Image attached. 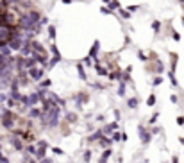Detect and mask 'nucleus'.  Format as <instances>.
Masks as SVG:
<instances>
[{
    "label": "nucleus",
    "mask_w": 184,
    "mask_h": 163,
    "mask_svg": "<svg viewBox=\"0 0 184 163\" xmlns=\"http://www.w3.org/2000/svg\"><path fill=\"white\" fill-rule=\"evenodd\" d=\"M152 29H154L155 32H157V31L161 29V22H154V23H152Z\"/></svg>",
    "instance_id": "nucleus-27"
},
{
    "label": "nucleus",
    "mask_w": 184,
    "mask_h": 163,
    "mask_svg": "<svg viewBox=\"0 0 184 163\" xmlns=\"http://www.w3.org/2000/svg\"><path fill=\"white\" fill-rule=\"evenodd\" d=\"M104 2H106V4H109V2H111V0H104Z\"/></svg>",
    "instance_id": "nucleus-35"
},
{
    "label": "nucleus",
    "mask_w": 184,
    "mask_h": 163,
    "mask_svg": "<svg viewBox=\"0 0 184 163\" xmlns=\"http://www.w3.org/2000/svg\"><path fill=\"white\" fill-rule=\"evenodd\" d=\"M177 124H179V126H184V117H177Z\"/></svg>",
    "instance_id": "nucleus-31"
},
{
    "label": "nucleus",
    "mask_w": 184,
    "mask_h": 163,
    "mask_svg": "<svg viewBox=\"0 0 184 163\" xmlns=\"http://www.w3.org/2000/svg\"><path fill=\"white\" fill-rule=\"evenodd\" d=\"M45 152H46V151H45L43 147H38V149H36V152H34V158H36L38 161H39V160H43V158H46Z\"/></svg>",
    "instance_id": "nucleus-10"
},
{
    "label": "nucleus",
    "mask_w": 184,
    "mask_h": 163,
    "mask_svg": "<svg viewBox=\"0 0 184 163\" xmlns=\"http://www.w3.org/2000/svg\"><path fill=\"white\" fill-rule=\"evenodd\" d=\"M118 13H120V15H122V16H124V18H129V16H131V15H129V13H127L125 9H122V7L118 9Z\"/></svg>",
    "instance_id": "nucleus-28"
},
{
    "label": "nucleus",
    "mask_w": 184,
    "mask_h": 163,
    "mask_svg": "<svg viewBox=\"0 0 184 163\" xmlns=\"http://www.w3.org/2000/svg\"><path fill=\"white\" fill-rule=\"evenodd\" d=\"M147 104H148V106H154V104H155V95H150V97L147 99Z\"/></svg>",
    "instance_id": "nucleus-25"
},
{
    "label": "nucleus",
    "mask_w": 184,
    "mask_h": 163,
    "mask_svg": "<svg viewBox=\"0 0 184 163\" xmlns=\"http://www.w3.org/2000/svg\"><path fill=\"white\" fill-rule=\"evenodd\" d=\"M43 70L41 68H38V66H34V68H31V70H27V75H29L32 81H36V83H39V81L43 79Z\"/></svg>",
    "instance_id": "nucleus-3"
},
{
    "label": "nucleus",
    "mask_w": 184,
    "mask_h": 163,
    "mask_svg": "<svg viewBox=\"0 0 184 163\" xmlns=\"http://www.w3.org/2000/svg\"><path fill=\"white\" fill-rule=\"evenodd\" d=\"M111 154H113V151H111V149H106V151H104V154H102V158H100V161H107V158H109Z\"/></svg>",
    "instance_id": "nucleus-16"
},
{
    "label": "nucleus",
    "mask_w": 184,
    "mask_h": 163,
    "mask_svg": "<svg viewBox=\"0 0 184 163\" xmlns=\"http://www.w3.org/2000/svg\"><path fill=\"white\" fill-rule=\"evenodd\" d=\"M0 126H4L5 129H13L15 127V113L9 110L2 111V120H0Z\"/></svg>",
    "instance_id": "nucleus-1"
},
{
    "label": "nucleus",
    "mask_w": 184,
    "mask_h": 163,
    "mask_svg": "<svg viewBox=\"0 0 184 163\" xmlns=\"http://www.w3.org/2000/svg\"><path fill=\"white\" fill-rule=\"evenodd\" d=\"M95 70H97L98 75H107V70H106V68H102L98 63H95Z\"/></svg>",
    "instance_id": "nucleus-13"
},
{
    "label": "nucleus",
    "mask_w": 184,
    "mask_h": 163,
    "mask_svg": "<svg viewBox=\"0 0 184 163\" xmlns=\"http://www.w3.org/2000/svg\"><path fill=\"white\" fill-rule=\"evenodd\" d=\"M66 120H68V122H77V115H75V113H72V111H70V113H66Z\"/></svg>",
    "instance_id": "nucleus-17"
},
{
    "label": "nucleus",
    "mask_w": 184,
    "mask_h": 163,
    "mask_svg": "<svg viewBox=\"0 0 184 163\" xmlns=\"http://www.w3.org/2000/svg\"><path fill=\"white\" fill-rule=\"evenodd\" d=\"M129 11H131V13H134V11H138V5H131V7H129Z\"/></svg>",
    "instance_id": "nucleus-32"
},
{
    "label": "nucleus",
    "mask_w": 184,
    "mask_h": 163,
    "mask_svg": "<svg viewBox=\"0 0 184 163\" xmlns=\"http://www.w3.org/2000/svg\"><path fill=\"white\" fill-rule=\"evenodd\" d=\"M116 129H118V122H111V124H107L104 129H102V133H104V136H106V134L113 133V131H116Z\"/></svg>",
    "instance_id": "nucleus-7"
},
{
    "label": "nucleus",
    "mask_w": 184,
    "mask_h": 163,
    "mask_svg": "<svg viewBox=\"0 0 184 163\" xmlns=\"http://www.w3.org/2000/svg\"><path fill=\"white\" fill-rule=\"evenodd\" d=\"M0 120H2V113H0Z\"/></svg>",
    "instance_id": "nucleus-36"
},
{
    "label": "nucleus",
    "mask_w": 184,
    "mask_h": 163,
    "mask_svg": "<svg viewBox=\"0 0 184 163\" xmlns=\"http://www.w3.org/2000/svg\"><path fill=\"white\" fill-rule=\"evenodd\" d=\"M138 104H139V99H138V97H132V99H129V100H127L129 110H136V108H138Z\"/></svg>",
    "instance_id": "nucleus-9"
},
{
    "label": "nucleus",
    "mask_w": 184,
    "mask_h": 163,
    "mask_svg": "<svg viewBox=\"0 0 184 163\" xmlns=\"http://www.w3.org/2000/svg\"><path fill=\"white\" fill-rule=\"evenodd\" d=\"M120 140H122V134L114 131V133H113V138H111V142H120Z\"/></svg>",
    "instance_id": "nucleus-24"
},
{
    "label": "nucleus",
    "mask_w": 184,
    "mask_h": 163,
    "mask_svg": "<svg viewBox=\"0 0 184 163\" xmlns=\"http://www.w3.org/2000/svg\"><path fill=\"white\" fill-rule=\"evenodd\" d=\"M138 134H139V138H141V144H145V145H147L148 142H150V138H152V133H148L143 126L138 127Z\"/></svg>",
    "instance_id": "nucleus-4"
},
{
    "label": "nucleus",
    "mask_w": 184,
    "mask_h": 163,
    "mask_svg": "<svg viewBox=\"0 0 184 163\" xmlns=\"http://www.w3.org/2000/svg\"><path fill=\"white\" fill-rule=\"evenodd\" d=\"M7 47H9L11 50H15V52H20V49L23 47V38H22V36H20L18 32H16V34L11 38V41L7 43Z\"/></svg>",
    "instance_id": "nucleus-2"
},
{
    "label": "nucleus",
    "mask_w": 184,
    "mask_h": 163,
    "mask_svg": "<svg viewBox=\"0 0 184 163\" xmlns=\"http://www.w3.org/2000/svg\"><path fill=\"white\" fill-rule=\"evenodd\" d=\"M50 52L54 54V57L61 59V54H59V50H57V47H56V45H50Z\"/></svg>",
    "instance_id": "nucleus-15"
},
{
    "label": "nucleus",
    "mask_w": 184,
    "mask_h": 163,
    "mask_svg": "<svg viewBox=\"0 0 184 163\" xmlns=\"http://www.w3.org/2000/svg\"><path fill=\"white\" fill-rule=\"evenodd\" d=\"M100 138H104L102 129H98V131H95L93 134H90V136H88V142H90V144H93V142H100Z\"/></svg>",
    "instance_id": "nucleus-6"
},
{
    "label": "nucleus",
    "mask_w": 184,
    "mask_h": 163,
    "mask_svg": "<svg viewBox=\"0 0 184 163\" xmlns=\"http://www.w3.org/2000/svg\"><path fill=\"white\" fill-rule=\"evenodd\" d=\"M138 57H139V59H143V61L147 59V56H145V54H143V52H139V54H138Z\"/></svg>",
    "instance_id": "nucleus-33"
},
{
    "label": "nucleus",
    "mask_w": 184,
    "mask_h": 163,
    "mask_svg": "<svg viewBox=\"0 0 184 163\" xmlns=\"http://www.w3.org/2000/svg\"><path fill=\"white\" fill-rule=\"evenodd\" d=\"M7 99H9V95H7V93L0 92V104H2V102H7Z\"/></svg>",
    "instance_id": "nucleus-22"
},
{
    "label": "nucleus",
    "mask_w": 184,
    "mask_h": 163,
    "mask_svg": "<svg viewBox=\"0 0 184 163\" xmlns=\"http://www.w3.org/2000/svg\"><path fill=\"white\" fill-rule=\"evenodd\" d=\"M97 54H98V41H95V43H93V47H91L90 57H97Z\"/></svg>",
    "instance_id": "nucleus-12"
},
{
    "label": "nucleus",
    "mask_w": 184,
    "mask_h": 163,
    "mask_svg": "<svg viewBox=\"0 0 184 163\" xmlns=\"http://www.w3.org/2000/svg\"><path fill=\"white\" fill-rule=\"evenodd\" d=\"M170 83H172L173 86H177V81H175V75H173V72H170Z\"/></svg>",
    "instance_id": "nucleus-29"
},
{
    "label": "nucleus",
    "mask_w": 184,
    "mask_h": 163,
    "mask_svg": "<svg viewBox=\"0 0 184 163\" xmlns=\"http://www.w3.org/2000/svg\"><path fill=\"white\" fill-rule=\"evenodd\" d=\"M90 160H91V151H86V152L82 154V161H84V163H90Z\"/></svg>",
    "instance_id": "nucleus-18"
},
{
    "label": "nucleus",
    "mask_w": 184,
    "mask_h": 163,
    "mask_svg": "<svg viewBox=\"0 0 184 163\" xmlns=\"http://www.w3.org/2000/svg\"><path fill=\"white\" fill-rule=\"evenodd\" d=\"M9 142H11V145L16 149V151H23V144H22V138H16V136H11L9 138Z\"/></svg>",
    "instance_id": "nucleus-5"
},
{
    "label": "nucleus",
    "mask_w": 184,
    "mask_h": 163,
    "mask_svg": "<svg viewBox=\"0 0 184 163\" xmlns=\"http://www.w3.org/2000/svg\"><path fill=\"white\" fill-rule=\"evenodd\" d=\"M52 152L57 154V156H63L64 154V151H63V149H59V147H52Z\"/></svg>",
    "instance_id": "nucleus-23"
},
{
    "label": "nucleus",
    "mask_w": 184,
    "mask_h": 163,
    "mask_svg": "<svg viewBox=\"0 0 184 163\" xmlns=\"http://www.w3.org/2000/svg\"><path fill=\"white\" fill-rule=\"evenodd\" d=\"M25 152L34 156V152H36V147H34V145H27V147H25Z\"/></svg>",
    "instance_id": "nucleus-21"
},
{
    "label": "nucleus",
    "mask_w": 184,
    "mask_h": 163,
    "mask_svg": "<svg viewBox=\"0 0 184 163\" xmlns=\"http://www.w3.org/2000/svg\"><path fill=\"white\" fill-rule=\"evenodd\" d=\"M98 144H100L102 147H109V145L113 144V142H111V138H107V136H104V138H100V142H98Z\"/></svg>",
    "instance_id": "nucleus-14"
},
{
    "label": "nucleus",
    "mask_w": 184,
    "mask_h": 163,
    "mask_svg": "<svg viewBox=\"0 0 184 163\" xmlns=\"http://www.w3.org/2000/svg\"><path fill=\"white\" fill-rule=\"evenodd\" d=\"M124 93H125V83H122V81H120V88H118V95H120V97H124Z\"/></svg>",
    "instance_id": "nucleus-20"
},
{
    "label": "nucleus",
    "mask_w": 184,
    "mask_h": 163,
    "mask_svg": "<svg viewBox=\"0 0 184 163\" xmlns=\"http://www.w3.org/2000/svg\"><path fill=\"white\" fill-rule=\"evenodd\" d=\"M72 2V0H63V4H70Z\"/></svg>",
    "instance_id": "nucleus-34"
},
{
    "label": "nucleus",
    "mask_w": 184,
    "mask_h": 163,
    "mask_svg": "<svg viewBox=\"0 0 184 163\" xmlns=\"http://www.w3.org/2000/svg\"><path fill=\"white\" fill-rule=\"evenodd\" d=\"M38 163H54V161H52V158H43V160H39Z\"/></svg>",
    "instance_id": "nucleus-30"
},
{
    "label": "nucleus",
    "mask_w": 184,
    "mask_h": 163,
    "mask_svg": "<svg viewBox=\"0 0 184 163\" xmlns=\"http://www.w3.org/2000/svg\"><path fill=\"white\" fill-rule=\"evenodd\" d=\"M29 117H31V118H39V117H41V110H39V108H36V106L29 108Z\"/></svg>",
    "instance_id": "nucleus-8"
},
{
    "label": "nucleus",
    "mask_w": 184,
    "mask_h": 163,
    "mask_svg": "<svg viewBox=\"0 0 184 163\" xmlns=\"http://www.w3.org/2000/svg\"><path fill=\"white\" fill-rule=\"evenodd\" d=\"M161 83H163V77H161V75H155V77H154V86H159Z\"/></svg>",
    "instance_id": "nucleus-26"
},
{
    "label": "nucleus",
    "mask_w": 184,
    "mask_h": 163,
    "mask_svg": "<svg viewBox=\"0 0 184 163\" xmlns=\"http://www.w3.org/2000/svg\"><path fill=\"white\" fill-rule=\"evenodd\" d=\"M48 36H50V39L56 38V27L54 25H48Z\"/></svg>",
    "instance_id": "nucleus-19"
},
{
    "label": "nucleus",
    "mask_w": 184,
    "mask_h": 163,
    "mask_svg": "<svg viewBox=\"0 0 184 163\" xmlns=\"http://www.w3.org/2000/svg\"><path fill=\"white\" fill-rule=\"evenodd\" d=\"M77 72H79V75H80V79H82V81H88L86 72H84V68H82V63H79V65H77Z\"/></svg>",
    "instance_id": "nucleus-11"
}]
</instances>
